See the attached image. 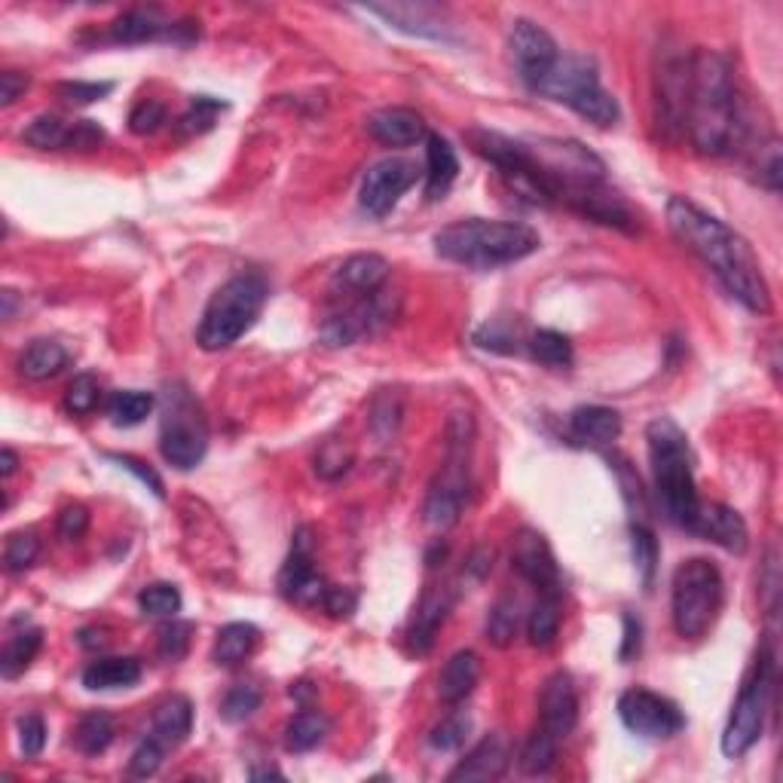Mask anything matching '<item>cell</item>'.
Instances as JSON below:
<instances>
[{"label": "cell", "mask_w": 783, "mask_h": 783, "mask_svg": "<svg viewBox=\"0 0 783 783\" xmlns=\"http://www.w3.org/2000/svg\"><path fill=\"white\" fill-rule=\"evenodd\" d=\"M114 463L120 465V468H126V472H133L135 478L141 480V484H147L150 490L157 493V496H166V490H162V480H160V475L154 472V468H147L145 463H138V459H133V456H110Z\"/></svg>", "instance_id": "91938a15"}, {"label": "cell", "mask_w": 783, "mask_h": 783, "mask_svg": "<svg viewBox=\"0 0 783 783\" xmlns=\"http://www.w3.org/2000/svg\"><path fill=\"white\" fill-rule=\"evenodd\" d=\"M364 13L383 19L385 25L395 28L401 34H411L420 41H435V43H453V22L444 7L438 3H371L364 7Z\"/></svg>", "instance_id": "9a60e30c"}, {"label": "cell", "mask_w": 783, "mask_h": 783, "mask_svg": "<svg viewBox=\"0 0 783 783\" xmlns=\"http://www.w3.org/2000/svg\"><path fill=\"white\" fill-rule=\"evenodd\" d=\"M261 643V631L252 622H230L218 631L212 646V662L218 667H240Z\"/></svg>", "instance_id": "f546056e"}, {"label": "cell", "mask_w": 783, "mask_h": 783, "mask_svg": "<svg viewBox=\"0 0 783 783\" xmlns=\"http://www.w3.org/2000/svg\"><path fill=\"white\" fill-rule=\"evenodd\" d=\"M560 622H563V612H560V597L551 594H539V603L530 610L527 618V637L536 649H548L554 646V639L560 634Z\"/></svg>", "instance_id": "836d02e7"}, {"label": "cell", "mask_w": 783, "mask_h": 783, "mask_svg": "<svg viewBox=\"0 0 783 783\" xmlns=\"http://www.w3.org/2000/svg\"><path fill=\"white\" fill-rule=\"evenodd\" d=\"M691 53H664L655 74V102H658V126L664 133H686V105H689Z\"/></svg>", "instance_id": "5bb4252c"}, {"label": "cell", "mask_w": 783, "mask_h": 783, "mask_svg": "<svg viewBox=\"0 0 783 783\" xmlns=\"http://www.w3.org/2000/svg\"><path fill=\"white\" fill-rule=\"evenodd\" d=\"M41 646V627H22V631H15L13 637L7 639V646H3V655H0V674L7 679L22 677L28 667H31V662L38 658Z\"/></svg>", "instance_id": "1f68e13d"}, {"label": "cell", "mask_w": 783, "mask_h": 783, "mask_svg": "<svg viewBox=\"0 0 783 783\" xmlns=\"http://www.w3.org/2000/svg\"><path fill=\"white\" fill-rule=\"evenodd\" d=\"M420 169L416 162L401 160V157H389V160L373 162L371 169L361 178L359 202L361 209L373 218H385V214L395 212V205L401 202V197L416 184Z\"/></svg>", "instance_id": "4fadbf2b"}, {"label": "cell", "mask_w": 783, "mask_h": 783, "mask_svg": "<svg viewBox=\"0 0 783 783\" xmlns=\"http://www.w3.org/2000/svg\"><path fill=\"white\" fill-rule=\"evenodd\" d=\"M15 468H19V456H15L13 447H3V453H0V475H3V478H13Z\"/></svg>", "instance_id": "be15d7a7"}, {"label": "cell", "mask_w": 783, "mask_h": 783, "mask_svg": "<svg viewBox=\"0 0 783 783\" xmlns=\"http://www.w3.org/2000/svg\"><path fill=\"white\" fill-rule=\"evenodd\" d=\"M269 285L261 273H240L226 279L202 313L200 328H197V343L205 352H221L242 340L252 331L257 316L264 313Z\"/></svg>", "instance_id": "5b68a950"}, {"label": "cell", "mask_w": 783, "mask_h": 783, "mask_svg": "<svg viewBox=\"0 0 783 783\" xmlns=\"http://www.w3.org/2000/svg\"><path fill=\"white\" fill-rule=\"evenodd\" d=\"M480 679V658L472 649H459L456 655H451V662L444 664L438 677V695L441 701L451 703H463Z\"/></svg>", "instance_id": "4316f807"}, {"label": "cell", "mask_w": 783, "mask_h": 783, "mask_svg": "<svg viewBox=\"0 0 783 783\" xmlns=\"http://www.w3.org/2000/svg\"><path fill=\"white\" fill-rule=\"evenodd\" d=\"M765 157H759V184L771 190V193H781V178H783V160H781V141L771 138L769 145L759 147Z\"/></svg>", "instance_id": "f5cc1de1"}, {"label": "cell", "mask_w": 783, "mask_h": 783, "mask_svg": "<svg viewBox=\"0 0 783 783\" xmlns=\"http://www.w3.org/2000/svg\"><path fill=\"white\" fill-rule=\"evenodd\" d=\"M28 86H31L28 74H22V71H3L0 74V107L15 105L25 95Z\"/></svg>", "instance_id": "680465c9"}, {"label": "cell", "mask_w": 783, "mask_h": 783, "mask_svg": "<svg viewBox=\"0 0 783 783\" xmlns=\"http://www.w3.org/2000/svg\"><path fill=\"white\" fill-rule=\"evenodd\" d=\"M468 731H472V722H468V717L453 713V717L441 719L438 726L432 729V734H428V747H432V750H438V753H453V750H459V747H463L465 738H468Z\"/></svg>", "instance_id": "bcb514c9"}, {"label": "cell", "mask_w": 783, "mask_h": 783, "mask_svg": "<svg viewBox=\"0 0 783 783\" xmlns=\"http://www.w3.org/2000/svg\"><path fill=\"white\" fill-rule=\"evenodd\" d=\"M771 695H774V655L769 646H762L750 674L743 679L741 695L731 707V717L722 731V753L729 759H741L750 753L765 731Z\"/></svg>", "instance_id": "9c48e42d"}, {"label": "cell", "mask_w": 783, "mask_h": 783, "mask_svg": "<svg viewBox=\"0 0 783 783\" xmlns=\"http://www.w3.org/2000/svg\"><path fill=\"white\" fill-rule=\"evenodd\" d=\"M114 93V83H83V81H71L59 86V95L71 102V105H93V102H102L105 95Z\"/></svg>", "instance_id": "11a10c76"}, {"label": "cell", "mask_w": 783, "mask_h": 783, "mask_svg": "<svg viewBox=\"0 0 783 783\" xmlns=\"http://www.w3.org/2000/svg\"><path fill=\"white\" fill-rule=\"evenodd\" d=\"M221 110H226V102L212 98V95H197L184 114L178 117V123H174V133L181 135V138H193V135L209 133L214 123H218V117H221Z\"/></svg>", "instance_id": "f35d334b"}, {"label": "cell", "mask_w": 783, "mask_h": 783, "mask_svg": "<svg viewBox=\"0 0 783 783\" xmlns=\"http://www.w3.org/2000/svg\"><path fill=\"white\" fill-rule=\"evenodd\" d=\"M667 226L698 261H701L719 285L750 313L769 316L771 288L753 245L731 230L717 214L703 212L686 197H670L667 202Z\"/></svg>", "instance_id": "6da1fadb"}, {"label": "cell", "mask_w": 783, "mask_h": 783, "mask_svg": "<svg viewBox=\"0 0 783 783\" xmlns=\"http://www.w3.org/2000/svg\"><path fill=\"white\" fill-rule=\"evenodd\" d=\"M279 594L297 606H321L325 603L328 584L313 563V539H309L306 527L294 532L292 554L279 572Z\"/></svg>", "instance_id": "e0dca14e"}, {"label": "cell", "mask_w": 783, "mask_h": 783, "mask_svg": "<svg viewBox=\"0 0 783 783\" xmlns=\"http://www.w3.org/2000/svg\"><path fill=\"white\" fill-rule=\"evenodd\" d=\"M98 399H102V385L95 380L93 373H81L74 377V383L67 385L65 395V408L71 413H93L98 408Z\"/></svg>", "instance_id": "7dc6e473"}, {"label": "cell", "mask_w": 783, "mask_h": 783, "mask_svg": "<svg viewBox=\"0 0 783 783\" xmlns=\"http://www.w3.org/2000/svg\"><path fill=\"white\" fill-rule=\"evenodd\" d=\"M67 364V349L59 340H34L28 343V349L19 356V373L31 380V383H43V380H53L59 373L65 371Z\"/></svg>", "instance_id": "4dcf8cb0"}, {"label": "cell", "mask_w": 783, "mask_h": 783, "mask_svg": "<svg viewBox=\"0 0 783 783\" xmlns=\"http://www.w3.org/2000/svg\"><path fill=\"white\" fill-rule=\"evenodd\" d=\"M558 747L560 741L554 734H548L542 726H536L530 738H527V743H523V750H520V771L530 774V777L548 774V771L554 769V762H558Z\"/></svg>", "instance_id": "e575fe53"}, {"label": "cell", "mask_w": 783, "mask_h": 783, "mask_svg": "<svg viewBox=\"0 0 783 783\" xmlns=\"http://www.w3.org/2000/svg\"><path fill=\"white\" fill-rule=\"evenodd\" d=\"M166 120H169V110H166V105H162V102H157V98H145V102H138V105L133 107V114H129V133L154 135V133H160L162 123Z\"/></svg>", "instance_id": "c3c4849f"}, {"label": "cell", "mask_w": 783, "mask_h": 783, "mask_svg": "<svg viewBox=\"0 0 783 783\" xmlns=\"http://www.w3.org/2000/svg\"><path fill=\"white\" fill-rule=\"evenodd\" d=\"M508 765H511V750H508L505 734L496 731V734H487L468 756L459 759V765L447 774V781H499Z\"/></svg>", "instance_id": "7402d4cb"}, {"label": "cell", "mask_w": 783, "mask_h": 783, "mask_svg": "<svg viewBox=\"0 0 783 783\" xmlns=\"http://www.w3.org/2000/svg\"><path fill=\"white\" fill-rule=\"evenodd\" d=\"M639 634H643V624L634 615H624V646H622V658H634L639 652Z\"/></svg>", "instance_id": "6125c7cd"}, {"label": "cell", "mask_w": 783, "mask_h": 783, "mask_svg": "<svg viewBox=\"0 0 783 783\" xmlns=\"http://www.w3.org/2000/svg\"><path fill=\"white\" fill-rule=\"evenodd\" d=\"M451 606H453V597L447 594V591H425V597L420 600L416 615H413L411 631H408L411 652H416V655H425V652L435 646V637H438L441 624L447 622Z\"/></svg>", "instance_id": "d4e9b609"}, {"label": "cell", "mask_w": 783, "mask_h": 783, "mask_svg": "<svg viewBox=\"0 0 783 783\" xmlns=\"http://www.w3.org/2000/svg\"><path fill=\"white\" fill-rule=\"evenodd\" d=\"M160 453L178 472H193L209 453V425L202 416L200 401L184 385L166 389L160 423Z\"/></svg>", "instance_id": "30bf717a"}, {"label": "cell", "mask_w": 783, "mask_h": 783, "mask_svg": "<svg viewBox=\"0 0 783 783\" xmlns=\"http://www.w3.org/2000/svg\"><path fill=\"white\" fill-rule=\"evenodd\" d=\"M579 722V691L567 670H558L544 679L539 695V726L558 741H567Z\"/></svg>", "instance_id": "ac0fdd59"}, {"label": "cell", "mask_w": 783, "mask_h": 783, "mask_svg": "<svg viewBox=\"0 0 783 783\" xmlns=\"http://www.w3.org/2000/svg\"><path fill=\"white\" fill-rule=\"evenodd\" d=\"M81 679L89 691L133 689L135 683L141 679V662L129 658V655H107V658L86 664Z\"/></svg>", "instance_id": "484cf974"}, {"label": "cell", "mask_w": 783, "mask_h": 783, "mask_svg": "<svg viewBox=\"0 0 783 783\" xmlns=\"http://www.w3.org/2000/svg\"><path fill=\"white\" fill-rule=\"evenodd\" d=\"M105 141V129L95 120H81L71 126V150H95V147Z\"/></svg>", "instance_id": "6f0895ef"}, {"label": "cell", "mask_w": 783, "mask_h": 783, "mask_svg": "<svg viewBox=\"0 0 783 783\" xmlns=\"http://www.w3.org/2000/svg\"><path fill=\"white\" fill-rule=\"evenodd\" d=\"M0 300H3V319L10 321L15 316V292H10V288H7V292L0 294Z\"/></svg>", "instance_id": "e7e4bbea"}, {"label": "cell", "mask_w": 783, "mask_h": 783, "mask_svg": "<svg viewBox=\"0 0 783 783\" xmlns=\"http://www.w3.org/2000/svg\"><path fill=\"white\" fill-rule=\"evenodd\" d=\"M162 753H166V747H162L154 734L145 738V741L135 747L133 759H129V774H133V777H154L162 765Z\"/></svg>", "instance_id": "816d5d0a"}, {"label": "cell", "mask_w": 783, "mask_h": 783, "mask_svg": "<svg viewBox=\"0 0 783 783\" xmlns=\"http://www.w3.org/2000/svg\"><path fill=\"white\" fill-rule=\"evenodd\" d=\"M722 572L713 560L689 558L674 572L670 591V615L674 631L683 639H701L722 610Z\"/></svg>", "instance_id": "ba28073f"}, {"label": "cell", "mask_w": 783, "mask_h": 783, "mask_svg": "<svg viewBox=\"0 0 783 783\" xmlns=\"http://www.w3.org/2000/svg\"><path fill=\"white\" fill-rule=\"evenodd\" d=\"M539 233L520 221L468 218L435 233V252L468 269H499L539 252Z\"/></svg>", "instance_id": "3957f363"}, {"label": "cell", "mask_w": 783, "mask_h": 783, "mask_svg": "<svg viewBox=\"0 0 783 783\" xmlns=\"http://www.w3.org/2000/svg\"><path fill=\"white\" fill-rule=\"evenodd\" d=\"M570 428L584 444H612L622 435V416L603 404H582L570 413Z\"/></svg>", "instance_id": "83f0119b"}, {"label": "cell", "mask_w": 783, "mask_h": 783, "mask_svg": "<svg viewBox=\"0 0 783 783\" xmlns=\"http://www.w3.org/2000/svg\"><path fill=\"white\" fill-rule=\"evenodd\" d=\"M686 133L701 157H729L747 138L738 77L729 59L713 50L691 53Z\"/></svg>", "instance_id": "7a4b0ae2"}, {"label": "cell", "mask_w": 783, "mask_h": 783, "mask_svg": "<svg viewBox=\"0 0 783 783\" xmlns=\"http://www.w3.org/2000/svg\"><path fill=\"white\" fill-rule=\"evenodd\" d=\"M459 178V157L444 135L425 138V200L438 202L451 193Z\"/></svg>", "instance_id": "cb8c5ba5"}, {"label": "cell", "mask_w": 783, "mask_h": 783, "mask_svg": "<svg viewBox=\"0 0 783 783\" xmlns=\"http://www.w3.org/2000/svg\"><path fill=\"white\" fill-rule=\"evenodd\" d=\"M181 606H184V600H181V591L172 582L147 584L138 594V610L150 615V618H174Z\"/></svg>", "instance_id": "60d3db41"}, {"label": "cell", "mask_w": 783, "mask_h": 783, "mask_svg": "<svg viewBox=\"0 0 783 783\" xmlns=\"http://www.w3.org/2000/svg\"><path fill=\"white\" fill-rule=\"evenodd\" d=\"M110 741H114V719L107 717V713L93 710V713L81 717L77 729H74V743H77V750H81L83 756L105 753Z\"/></svg>", "instance_id": "8d00e7d4"}, {"label": "cell", "mask_w": 783, "mask_h": 783, "mask_svg": "<svg viewBox=\"0 0 783 783\" xmlns=\"http://www.w3.org/2000/svg\"><path fill=\"white\" fill-rule=\"evenodd\" d=\"M475 447V420L468 413H453L447 423V453L438 478L432 480L425 496V523L432 530H451L468 502V472Z\"/></svg>", "instance_id": "8992f818"}, {"label": "cell", "mask_w": 783, "mask_h": 783, "mask_svg": "<svg viewBox=\"0 0 783 783\" xmlns=\"http://www.w3.org/2000/svg\"><path fill=\"white\" fill-rule=\"evenodd\" d=\"M38 554H41V539H38V532L19 530L7 539L3 563H7V570L10 572H25L34 567Z\"/></svg>", "instance_id": "f6af8a7d"}, {"label": "cell", "mask_w": 783, "mask_h": 783, "mask_svg": "<svg viewBox=\"0 0 783 783\" xmlns=\"http://www.w3.org/2000/svg\"><path fill=\"white\" fill-rule=\"evenodd\" d=\"M530 356L544 368H554V371H563L572 364V343L567 334L551 331V328H542L530 337Z\"/></svg>", "instance_id": "74e56055"}, {"label": "cell", "mask_w": 783, "mask_h": 783, "mask_svg": "<svg viewBox=\"0 0 783 783\" xmlns=\"http://www.w3.org/2000/svg\"><path fill=\"white\" fill-rule=\"evenodd\" d=\"M399 423H401L399 395H380V399L373 401L371 428H373V435H377V438L385 444V441L399 432Z\"/></svg>", "instance_id": "681fc988"}, {"label": "cell", "mask_w": 783, "mask_h": 783, "mask_svg": "<svg viewBox=\"0 0 783 783\" xmlns=\"http://www.w3.org/2000/svg\"><path fill=\"white\" fill-rule=\"evenodd\" d=\"M618 717L624 729L649 741H667L686 729V717L677 703L649 689H627L618 698Z\"/></svg>", "instance_id": "8fae6325"}, {"label": "cell", "mask_w": 783, "mask_h": 783, "mask_svg": "<svg viewBox=\"0 0 783 783\" xmlns=\"http://www.w3.org/2000/svg\"><path fill=\"white\" fill-rule=\"evenodd\" d=\"M252 777L254 781H261V777H282V774L276 769H261V771H252Z\"/></svg>", "instance_id": "03108f58"}, {"label": "cell", "mask_w": 783, "mask_h": 783, "mask_svg": "<svg viewBox=\"0 0 783 783\" xmlns=\"http://www.w3.org/2000/svg\"><path fill=\"white\" fill-rule=\"evenodd\" d=\"M511 570L518 572L523 582H530L539 594L563 597V579L554 560V551L539 530L523 527L511 542Z\"/></svg>", "instance_id": "2e32d148"}, {"label": "cell", "mask_w": 783, "mask_h": 783, "mask_svg": "<svg viewBox=\"0 0 783 783\" xmlns=\"http://www.w3.org/2000/svg\"><path fill=\"white\" fill-rule=\"evenodd\" d=\"M691 532L707 539V542L719 544V548H726L731 554H743V551L750 548L747 520H743L734 508H729V505L701 502V511H698V520H695Z\"/></svg>", "instance_id": "ffe728a7"}, {"label": "cell", "mask_w": 783, "mask_h": 783, "mask_svg": "<svg viewBox=\"0 0 783 783\" xmlns=\"http://www.w3.org/2000/svg\"><path fill=\"white\" fill-rule=\"evenodd\" d=\"M190 634L193 624L190 622H169L160 627V655L166 662H181L190 649Z\"/></svg>", "instance_id": "f907efd6"}, {"label": "cell", "mask_w": 783, "mask_h": 783, "mask_svg": "<svg viewBox=\"0 0 783 783\" xmlns=\"http://www.w3.org/2000/svg\"><path fill=\"white\" fill-rule=\"evenodd\" d=\"M520 627V600L515 594H502L493 603L490 615H487V639L496 649H508Z\"/></svg>", "instance_id": "d590c367"}, {"label": "cell", "mask_w": 783, "mask_h": 783, "mask_svg": "<svg viewBox=\"0 0 783 783\" xmlns=\"http://www.w3.org/2000/svg\"><path fill=\"white\" fill-rule=\"evenodd\" d=\"M261 703H264V695H261V689L257 686H248V683H242V686H233V689L226 691L224 701H221V719L224 722H245V719H252L257 710H261Z\"/></svg>", "instance_id": "7bdbcfd3"}, {"label": "cell", "mask_w": 783, "mask_h": 783, "mask_svg": "<svg viewBox=\"0 0 783 783\" xmlns=\"http://www.w3.org/2000/svg\"><path fill=\"white\" fill-rule=\"evenodd\" d=\"M193 731V703L184 695H172L157 707L154 713V738L169 750V747H178L184 743Z\"/></svg>", "instance_id": "f1b7e54d"}, {"label": "cell", "mask_w": 783, "mask_h": 783, "mask_svg": "<svg viewBox=\"0 0 783 783\" xmlns=\"http://www.w3.org/2000/svg\"><path fill=\"white\" fill-rule=\"evenodd\" d=\"M536 93L548 102L567 105L582 120L594 123L600 129H610L622 120V107L615 95L603 89L597 62L588 55H560L558 65L551 67V74L539 83Z\"/></svg>", "instance_id": "52a82bcc"}, {"label": "cell", "mask_w": 783, "mask_h": 783, "mask_svg": "<svg viewBox=\"0 0 783 783\" xmlns=\"http://www.w3.org/2000/svg\"><path fill=\"white\" fill-rule=\"evenodd\" d=\"M46 747V722L38 713L19 719V750L25 759H38Z\"/></svg>", "instance_id": "db71d44e"}, {"label": "cell", "mask_w": 783, "mask_h": 783, "mask_svg": "<svg viewBox=\"0 0 783 783\" xmlns=\"http://www.w3.org/2000/svg\"><path fill=\"white\" fill-rule=\"evenodd\" d=\"M646 441H649L655 496L662 502L664 518L679 530L691 532L701 511V496L691 468L689 438L670 416H658L646 425Z\"/></svg>", "instance_id": "277c9868"}, {"label": "cell", "mask_w": 783, "mask_h": 783, "mask_svg": "<svg viewBox=\"0 0 783 783\" xmlns=\"http://www.w3.org/2000/svg\"><path fill=\"white\" fill-rule=\"evenodd\" d=\"M157 399L150 392H141V389H126V392H117L110 399V408H107V416L110 423L123 425V428H133V425L145 423L150 411H154Z\"/></svg>", "instance_id": "ab89813d"}, {"label": "cell", "mask_w": 783, "mask_h": 783, "mask_svg": "<svg viewBox=\"0 0 783 783\" xmlns=\"http://www.w3.org/2000/svg\"><path fill=\"white\" fill-rule=\"evenodd\" d=\"M321 610L331 612L334 618H349L356 612V594H349L343 588H328Z\"/></svg>", "instance_id": "94428289"}, {"label": "cell", "mask_w": 783, "mask_h": 783, "mask_svg": "<svg viewBox=\"0 0 783 783\" xmlns=\"http://www.w3.org/2000/svg\"><path fill=\"white\" fill-rule=\"evenodd\" d=\"M368 135L383 147H411L428 138V126L413 107H383L368 117Z\"/></svg>", "instance_id": "603a6c76"}, {"label": "cell", "mask_w": 783, "mask_h": 783, "mask_svg": "<svg viewBox=\"0 0 783 783\" xmlns=\"http://www.w3.org/2000/svg\"><path fill=\"white\" fill-rule=\"evenodd\" d=\"M55 527H59V536H62V539L77 542V539H83V532L89 530V511H86L83 505H67V508H62Z\"/></svg>", "instance_id": "9f6ffc18"}, {"label": "cell", "mask_w": 783, "mask_h": 783, "mask_svg": "<svg viewBox=\"0 0 783 783\" xmlns=\"http://www.w3.org/2000/svg\"><path fill=\"white\" fill-rule=\"evenodd\" d=\"M508 53H511L518 77L523 81V86H530L532 93L539 89V83L551 74V67L558 65L560 59L554 38L542 25L530 22V19H518L511 25V31H508Z\"/></svg>", "instance_id": "7c38bea8"}, {"label": "cell", "mask_w": 783, "mask_h": 783, "mask_svg": "<svg viewBox=\"0 0 783 783\" xmlns=\"http://www.w3.org/2000/svg\"><path fill=\"white\" fill-rule=\"evenodd\" d=\"M181 31H197L193 22H169L160 10L147 7V10H129L114 19L110 25V38L126 46L135 43H154V41H184Z\"/></svg>", "instance_id": "d6986e66"}, {"label": "cell", "mask_w": 783, "mask_h": 783, "mask_svg": "<svg viewBox=\"0 0 783 783\" xmlns=\"http://www.w3.org/2000/svg\"><path fill=\"white\" fill-rule=\"evenodd\" d=\"M385 279H389V261L385 257H380V254H352L334 273L331 288L340 297L359 300V297L380 292Z\"/></svg>", "instance_id": "44dd1931"}, {"label": "cell", "mask_w": 783, "mask_h": 783, "mask_svg": "<svg viewBox=\"0 0 783 783\" xmlns=\"http://www.w3.org/2000/svg\"><path fill=\"white\" fill-rule=\"evenodd\" d=\"M22 138L38 150H59V147H67V141H71V126L55 114H41V117L28 123Z\"/></svg>", "instance_id": "b9f144b4"}, {"label": "cell", "mask_w": 783, "mask_h": 783, "mask_svg": "<svg viewBox=\"0 0 783 783\" xmlns=\"http://www.w3.org/2000/svg\"><path fill=\"white\" fill-rule=\"evenodd\" d=\"M631 548H634V563L643 575V584L649 588L655 579V567H658V542H655L649 523H631Z\"/></svg>", "instance_id": "ee69618b"}, {"label": "cell", "mask_w": 783, "mask_h": 783, "mask_svg": "<svg viewBox=\"0 0 783 783\" xmlns=\"http://www.w3.org/2000/svg\"><path fill=\"white\" fill-rule=\"evenodd\" d=\"M328 731H331V722H328L325 713L304 710V713L292 717V722L285 726V750L288 753H309V750H316L328 738Z\"/></svg>", "instance_id": "d6a6232c"}]
</instances>
